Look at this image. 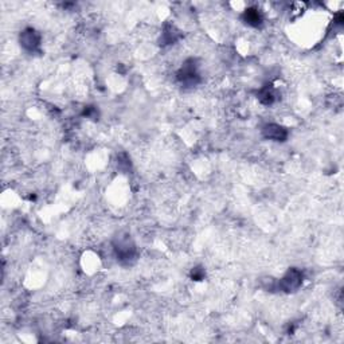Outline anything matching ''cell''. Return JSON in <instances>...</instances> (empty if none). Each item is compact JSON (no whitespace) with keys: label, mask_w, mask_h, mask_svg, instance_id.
I'll return each mask as SVG.
<instances>
[{"label":"cell","mask_w":344,"mask_h":344,"mask_svg":"<svg viewBox=\"0 0 344 344\" xmlns=\"http://www.w3.org/2000/svg\"><path fill=\"white\" fill-rule=\"evenodd\" d=\"M20 42L26 48L34 50L39 45V36L36 35V32L34 30H26L20 35Z\"/></svg>","instance_id":"3957f363"},{"label":"cell","mask_w":344,"mask_h":344,"mask_svg":"<svg viewBox=\"0 0 344 344\" xmlns=\"http://www.w3.org/2000/svg\"><path fill=\"white\" fill-rule=\"evenodd\" d=\"M264 135L267 139H272V140H276V141H281V140H284L285 137H286V131L282 126H280V125L270 124L265 126Z\"/></svg>","instance_id":"7a4b0ae2"},{"label":"cell","mask_w":344,"mask_h":344,"mask_svg":"<svg viewBox=\"0 0 344 344\" xmlns=\"http://www.w3.org/2000/svg\"><path fill=\"white\" fill-rule=\"evenodd\" d=\"M301 284V274L298 273L297 270H292L285 276L284 279L281 280V285L285 291H293L297 289Z\"/></svg>","instance_id":"6da1fadb"},{"label":"cell","mask_w":344,"mask_h":344,"mask_svg":"<svg viewBox=\"0 0 344 344\" xmlns=\"http://www.w3.org/2000/svg\"><path fill=\"white\" fill-rule=\"evenodd\" d=\"M245 20L249 24H251V26H258V24L261 23L262 19L260 12L257 11V10H246V12H245Z\"/></svg>","instance_id":"277c9868"}]
</instances>
